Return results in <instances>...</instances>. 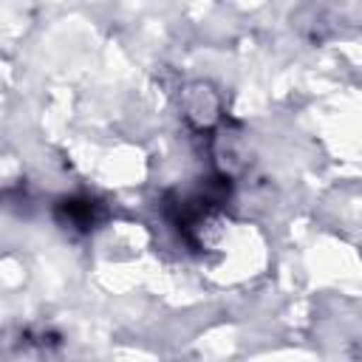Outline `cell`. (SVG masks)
Returning a JSON list of instances; mask_svg holds the SVG:
<instances>
[{"label":"cell","mask_w":362,"mask_h":362,"mask_svg":"<svg viewBox=\"0 0 362 362\" xmlns=\"http://www.w3.org/2000/svg\"><path fill=\"white\" fill-rule=\"evenodd\" d=\"M184 116L195 127H212L218 122V99L212 96V90L204 88V85L187 88V93H184Z\"/></svg>","instance_id":"cell-1"},{"label":"cell","mask_w":362,"mask_h":362,"mask_svg":"<svg viewBox=\"0 0 362 362\" xmlns=\"http://www.w3.org/2000/svg\"><path fill=\"white\" fill-rule=\"evenodd\" d=\"M59 218L74 229H90L99 221V204L88 198H65L59 204Z\"/></svg>","instance_id":"cell-2"}]
</instances>
